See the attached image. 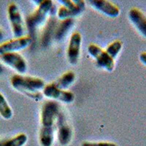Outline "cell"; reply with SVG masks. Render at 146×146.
I'll return each mask as SVG.
<instances>
[{
    "label": "cell",
    "instance_id": "cell-14",
    "mask_svg": "<svg viewBox=\"0 0 146 146\" xmlns=\"http://www.w3.org/2000/svg\"><path fill=\"white\" fill-rule=\"evenodd\" d=\"M57 22L54 18H50L47 22L42 35V45L43 47H48L51 42V40L54 36V32L57 26Z\"/></svg>",
    "mask_w": 146,
    "mask_h": 146
},
{
    "label": "cell",
    "instance_id": "cell-23",
    "mask_svg": "<svg viewBox=\"0 0 146 146\" xmlns=\"http://www.w3.org/2000/svg\"><path fill=\"white\" fill-rule=\"evenodd\" d=\"M3 72H4V69L3 67H2V65H1V64H0V75H2V73H3Z\"/></svg>",
    "mask_w": 146,
    "mask_h": 146
},
{
    "label": "cell",
    "instance_id": "cell-2",
    "mask_svg": "<svg viewBox=\"0 0 146 146\" xmlns=\"http://www.w3.org/2000/svg\"><path fill=\"white\" fill-rule=\"evenodd\" d=\"M53 5V2L50 0H42L41 3L38 5L37 9L27 18L26 23L32 38L35 36L37 27L42 24L46 20Z\"/></svg>",
    "mask_w": 146,
    "mask_h": 146
},
{
    "label": "cell",
    "instance_id": "cell-12",
    "mask_svg": "<svg viewBox=\"0 0 146 146\" xmlns=\"http://www.w3.org/2000/svg\"><path fill=\"white\" fill-rule=\"evenodd\" d=\"M129 18L138 32L146 38V15L136 7L130 9Z\"/></svg>",
    "mask_w": 146,
    "mask_h": 146
},
{
    "label": "cell",
    "instance_id": "cell-18",
    "mask_svg": "<svg viewBox=\"0 0 146 146\" xmlns=\"http://www.w3.org/2000/svg\"><path fill=\"white\" fill-rule=\"evenodd\" d=\"M0 115L3 118L9 120L13 116V110L5 96L0 93Z\"/></svg>",
    "mask_w": 146,
    "mask_h": 146
},
{
    "label": "cell",
    "instance_id": "cell-15",
    "mask_svg": "<svg viewBox=\"0 0 146 146\" xmlns=\"http://www.w3.org/2000/svg\"><path fill=\"white\" fill-rule=\"evenodd\" d=\"M54 139V126H42L40 132V143L42 146H51Z\"/></svg>",
    "mask_w": 146,
    "mask_h": 146
},
{
    "label": "cell",
    "instance_id": "cell-21",
    "mask_svg": "<svg viewBox=\"0 0 146 146\" xmlns=\"http://www.w3.org/2000/svg\"><path fill=\"white\" fill-rule=\"evenodd\" d=\"M139 60L140 62L146 66V52H143L139 55Z\"/></svg>",
    "mask_w": 146,
    "mask_h": 146
},
{
    "label": "cell",
    "instance_id": "cell-5",
    "mask_svg": "<svg viewBox=\"0 0 146 146\" xmlns=\"http://www.w3.org/2000/svg\"><path fill=\"white\" fill-rule=\"evenodd\" d=\"M59 113L60 106L56 102L48 101L43 104L41 111V123L42 126H54Z\"/></svg>",
    "mask_w": 146,
    "mask_h": 146
},
{
    "label": "cell",
    "instance_id": "cell-22",
    "mask_svg": "<svg viewBox=\"0 0 146 146\" xmlns=\"http://www.w3.org/2000/svg\"><path fill=\"white\" fill-rule=\"evenodd\" d=\"M3 37H4L3 32H2V29H0V41H1V40H2V39H3Z\"/></svg>",
    "mask_w": 146,
    "mask_h": 146
},
{
    "label": "cell",
    "instance_id": "cell-17",
    "mask_svg": "<svg viewBox=\"0 0 146 146\" xmlns=\"http://www.w3.org/2000/svg\"><path fill=\"white\" fill-rule=\"evenodd\" d=\"M27 141V135L24 133H20L10 139L0 140V146H23Z\"/></svg>",
    "mask_w": 146,
    "mask_h": 146
},
{
    "label": "cell",
    "instance_id": "cell-1",
    "mask_svg": "<svg viewBox=\"0 0 146 146\" xmlns=\"http://www.w3.org/2000/svg\"><path fill=\"white\" fill-rule=\"evenodd\" d=\"M10 83L15 89L32 96H39L37 91L45 87V83L40 78L21 75H13L10 78Z\"/></svg>",
    "mask_w": 146,
    "mask_h": 146
},
{
    "label": "cell",
    "instance_id": "cell-9",
    "mask_svg": "<svg viewBox=\"0 0 146 146\" xmlns=\"http://www.w3.org/2000/svg\"><path fill=\"white\" fill-rule=\"evenodd\" d=\"M2 62L20 74H24L27 70L25 59L18 53H6L0 55Z\"/></svg>",
    "mask_w": 146,
    "mask_h": 146
},
{
    "label": "cell",
    "instance_id": "cell-4",
    "mask_svg": "<svg viewBox=\"0 0 146 146\" xmlns=\"http://www.w3.org/2000/svg\"><path fill=\"white\" fill-rule=\"evenodd\" d=\"M7 14H8V18L14 37L19 38L24 36V32H25L24 24L16 4L12 2L8 5Z\"/></svg>",
    "mask_w": 146,
    "mask_h": 146
},
{
    "label": "cell",
    "instance_id": "cell-11",
    "mask_svg": "<svg viewBox=\"0 0 146 146\" xmlns=\"http://www.w3.org/2000/svg\"><path fill=\"white\" fill-rule=\"evenodd\" d=\"M82 43V36L79 32H74L71 35L67 48V57L72 64H75L80 56V48Z\"/></svg>",
    "mask_w": 146,
    "mask_h": 146
},
{
    "label": "cell",
    "instance_id": "cell-8",
    "mask_svg": "<svg viewBox=\"0 0 146 146\" xmlns=\"http://www.w3.org/2000/svg\"><path fill=\"white\" fill-rule=\"evenodd\" d=\"M58 128V140L62 145H66L71 141L72 137V130L66 121L64 113L60 111L56 118Z\"/></svg>",
    "mask_w": 146,
    "mask_h": 146
},
{
    "label": "cell",
    "instance_id": "cell-19",
    "mask_svg": "<svg viewBox=\"0 0 146 146\" xmlns=\"http://www.w3.org/2000/svg\"><path fill=\"white\" fill-rule=\"evenodd\" d=\"M122 47L123 42L121 40H115L108 45L105 51L109 54L110 56L115 59L122 49Z\"/></svg>",
    "mask_w": 146,
    "mask_h": 146
},
{
    "label": "cell",
    "instance_id": "cell-7",
    "mask_svg": "<svg viewBox=\"0 0 146 146\" xmlns=\"http://www.w3.org/2000/svg\"><path fill=\"white\" fill-rule=\"evenodd\" d=\"M43 94L48 98L58 100L64 103H71L75 100L74 94L70 91L57 88L53 83L45 86L43 88Z\"/></svg>",
    "mask_w": 146,
    "mask_h": 146
},
{
    "label": "cell",
    "instance_id": "cell-6",
    "mask_svg": "<svg viewBox=\"0 0 146 146\" xmlns=\"http://www.w3.org/2000/svg\"><path fill=\"white\" fill-rule=\"evenodd\" d=\"M32 38L30 35L14 38L0 44V55L6 53H17L21 50L32 43Z\"/></svg>",
    "mask_w": 146,
    "mask_h": 146
},
{
    "label": "cell",
    "instance_id": "cell-10",
    "mask_svg": "<svg viewBox=\"0 0 146 146\" xmlns=\"http://www.w3.org/2000/svg\"><path fill=\"white\" fill-rule=\"evenodd\" d=\"M89 3L95 10L110 18H116L120 14L119 7L110 1L90 0Z\"/></svg>",
    "mask_w": 146,
    "mask_h": 146
},
{
    "label": "cell",
    "instance_id": "cell-16",
    "mask_svg": "<svg viewBox=\"0 0 146 146\" xmlns=\"http://www.w3.org/2000/svg\"><path fill=\"white\" fill-rule=\"evenodd\" d=\"M75 80V74L72 71H67L64 73L62 76L58 78L56 82H54V85L57 88L62 90H64L74 83Z\"/></svg>",
    "mask_w": 146,
    "mask_h": 146
},
{
    "label": "cell",
    "instance_id": "cell-13",
    "mask_svg": "<svg viewBox=\"0 0 146 146\" xmlns=\"http://www.w3.org/2000/svg\"><path fill=\"white\" fill-rule=\"evenodd\" d=\"M73 25H74L73 18H66L64 20H61L59 23H57L53 38L56 41H62L66 36Z\"/></svg>",
    "mask_w": 146,
    "mask_h": 146
},
{
    "label": "cell",
    "instance_id": "cell-20",
    "mask_svg": "<svg viewBox=\"0 0 146 146\" xmlns=\"http://www.w3.org/2000/svg\"><path fill=\"white\" fill-rule=\"evenodd\" d=\"M81 146H117L113 143L110 142H100V143H94V142H84L82 143Z\"/></svg>",
    "mask_w": 146,
    "mask_h": 146
},
{
    "label": "cell",
    "instance_id": "cell-3",
    "mask_svg": "<svg viewBox=\"0 0 146 146\" xmlns=\"http://www.w3.org/2000/svg\"><path fill=\"white\" fill-rule=\"evenodd\" d=\"M88 52L91 57L96 60L99 66L108 72H112L115 67V59L109 56L105 50L95 44H90Z\"/></svg>",
    "mask_w": 146,
    "mask_h": 146
}]
</instances>
